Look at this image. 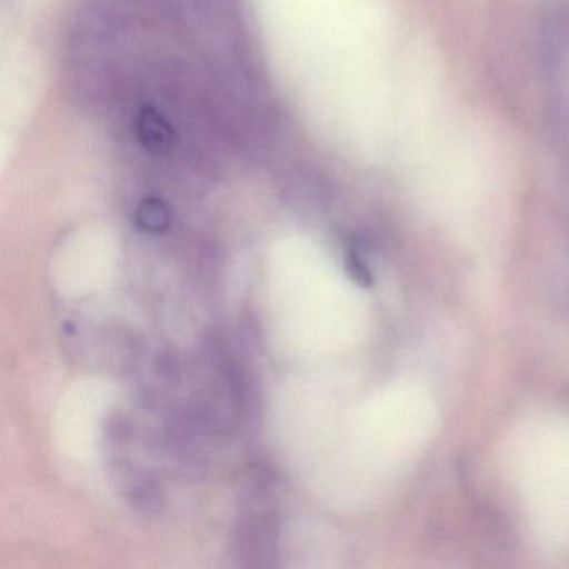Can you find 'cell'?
<instances>
[{"label":"cell","instance_id":"6da1fadb","mask_svg":"<svg viewBox=\"0 0 569 569\" xmlns=\"http://www.w3.org/2000/svg\"><path fill=\"white\" fill-rule=\"evenodd\" d=\"M349 271H351L352 278L358 279L359 284L369 286L371 284V272L365 268L358 256H351L349 258Z\"/></svg>","mask_w":569,"mask_h":569}]
</instances>
